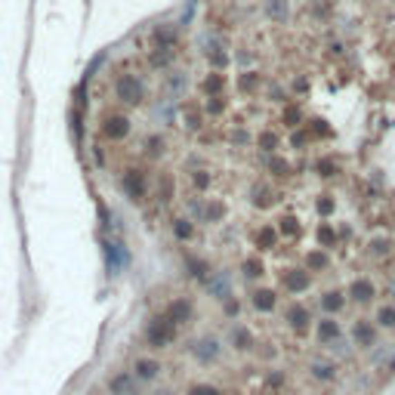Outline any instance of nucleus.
Segmentation results:
<instances>
[{
	"label": "nucleus",
	"instance_id": "bb28decb",
	"mask_svg": "<svg viewBox=\"0 0 395 395\" xmlns=\"http://www.w3.org/2000/svg\"><path fill=\"white\" fill-rule=\"evenodd\" d=\"M108 386L115 395H133V380H130V374H115Z\"/></svg>",
	"mask_w": 395,
	"mask_h": 395
},
{
	"label": "nucleus",
	"instance_id": "f8f14e48",
	"mask_svg": "<svg viewBox=\"0 0 395 395\" xmlns=\"http://www.w3.org/2000/svg\"><path fill=\"white\" fill-rule=\"evenodd\" d=\"M309 377L318 383H334L340 377L337 361H309Z\"/></svg>",
	"mask_w": 395,
	"mask_h": 395
},
{
	"label": "nucleus",
	"instance_id": "473e14b6",
	"mask_svg": "<svg viewBox=\"0 0 395 395\" xmlns=\"http://www.w3.org/2000/svg\"><path fill=\"white\" fill-rule=\"evenodd\" d=\"M392 238H374L371 241V256H389Z\"/></svg>",
	"mask_w": 395,
	"mask_h": 395
},
{
	"label": "nucleus",
	"instance_id": "4468645a",
	"mask_svg": "<svg viewBox=\"0 0 395 395\" xmlns=\"http://www.w3.org/2000/svg\"><path fill=\"white\" fill-rule=\"evenodd\" d=\"M250 306H253L256 312L269 315V312H275V306H278V293L269 291V287H260V291H253V296H250Z\"/></svg>",
	"mask_w": 395,
	"mask_h": 395
},
{
	"label": "nucleus",
	"instance_id": "2f4dec72",
	"mask_svg": "<svg viewBox=\"0 0 395 395\" xmlns=\"http://www.w3.org/2000/svg\"><path fill=\"white\" fill-rule=\"evenodd\" d=\"M269 170H272L275 176H291V164H287L285 157H278V155L269 157Z\"/></svg>",
	"mask_w": 395,
	"mask_h": 395
},
{
	"label": "nucleus",
	"instance_id": "4be33fe9",
	"mask_svg": "<svg viewBox=\"0 0 395 395\" xmlns=\"http://www.w3.org/2000/svg\"><path fill=\"white\" fill-rule=\"evenodd\" d=\"M207 291L216 296V300H229L232 296V285H229L226 275H213V278L207 281Z\"/></svg>",
	"mask_w": 395,
	"mask_h": 395
},
{
	"label": "nucleus",
	"instance_id": "9b49d317",
	"mask_svg": "<svg viewBox=\"0 0 395 395\" xmlns=\"http://www.w3.org/2000/svg\"><path fill=\"white\" fill-rule=\"evenodd\" d=\"M192 315H195V306H192V300H186V296H176V300L167 306V318L176 321V325H189Z\"/></svg>",
	"mask_w": 395,
	"mask_h": 395
},
{
	"label": "nucleus",
	"instance_id": "6e6552de",
	"mask_svg": "<svg viewBox=\"0 0 395 395\" xmlns=\"http://www.w3.org/2000/svg\"><path fill=\"white\" fill-rule=\"evenodd\" d=\"M281 287L293 296L306 293L309 287H312V272H309V269H285V272H281Z\"/></svg>",
	"mask_w": 395,
	"mask_h": 395
},
{
	"label": "nucleus",
	"instance_id": "c9c22d12",
	"mask_svg": "<svg viewBox=\"0 0 395 395\" xmlns=\"http://www.w3.org/2000/svg\"><path fill=\"white\" fill-rule=\"evenodd\" d=\"M186 124H189V130H201L204 115H201V111H195V105H189V108H186Z\"/></svg>",
	"mask_w": 395,
	"mask_h": 395
},
{
	"label": "nucleus",
	"instance_id": "f3484780",
	"mask_svg": "<svg viewBox=\"0 0 395 395\" xmlns=\"http://www.w3.org/2000/svg\"><path fill=\"white\" fill-rule=\"evenodd\" d=\"M198 90H201L207 99H213V96H222V90H226V77L220 75V71H210L207 77H204L201 84H198Z\"/></svg>",
	"mask_w": 395,
	"mask_h": 395
},
{
	"label": "nucleus",
	"instance_id": "dca6fc26",
	"mask_svg": "<svg viewBox=\"0 0 395 395\" xmlns=\"http://www.w3.org/2000/svg\"><path fill=\"white\" fill-rule=\"evenodd\" d=\"M151 44H155V50H173L176 47V28L173 25H157V28L151 31Z\"/></svg>",
	"mask_w": 395,
	"mask_h": 395
},
{
	"label": "nucleus",
	"instance_id": "7ed1b4c3",
	"mask_svg": "<svg viewBox=\"0 0 395 395\" xmlns=\"http://www.w3.org/2000/svg\"><path fill=\"white\" fill-rule=\"evenodd\" d=\"M173 340H176V321H170L167 315L164 318H151L146 325V343L151 349H167L173 346Z\"/></svg>",
	"mask_w": 395,
	"mask_h": 395
},
{
	"label": "nucleus",
	"instance_id": "de8ad7c7",
	"mask_svg": "<svg viewBox=\"0 0 395 395\" xmlns=\"http://www.w3.org/2000/svg\"><path fill=\"white\" fill-rule=\"evenodd\" d=\"M392 293H395V287H392Z\"/></svg>",
	"mask_w": 395,
	"mask_h": 395
},
{
	"label": "nucleus",
	"instance_id": "7c9ffc66",
	"mask_svg": "<svg viewBox=\"0 0 395 395\" xmlns=\"http://www.w3.org/2000/svg\"><path fill=\"white\" fill-rule=\"evenodd\" d=\"M238 87L244 90V93H256V90H260V75H256V71H244L241 81H238Z\"/></svg>",
	"mask_w": 395,
	"mask_h": 395
},
{
	"label": "nucleus",
	"instance_id": "a211bd4d",
	"mask_svg": "<svg viewBox=\"0 0 395 395\" xmlns=\"http://www.w3.org/2000/svg\"><path fill=\"white\" fill-rule=\"evenodd\" d=\"M229 343L238 349V352H250V349L256 346V340H253V334H250L244 325H235L232 334H229Z\"/></svg>",
	"mask_w": 395,
	"mask_h": 395
},
{
	"label": "nucleus",
	"instance_id": "f704fd0d",
	"mask_svg": "<svg viewBox=\"0 0 395 395\" xmlns=\"http://www.w3.org/2000/svg\"><path fill=\"white\" fill-rule=\"evenodd\" d=\"M278 232L287 235V238H293V235H300V222H296L293 216H285V220H281V226H278Z\"/></svg>",
	"mask_w": 395,
	"mask_h": 395
},
{
	"label": "nucleus",
	"instance_id": "f257e3e1",
	"mask_svg": "<svg viewBox=\"0 0 395 395\" xmlns=\"http://www.w3.org/2000/svg\"><path fill=\"white\" fill-rule=\"evenodd\" d=\"M115 96L124 105H142L146 102V81L139 75H117L115 77Z\"/></svg>",
	"mask_w": 395,
	"mask_h": 395
},
{
	"label": "nucleus",
	"instance_id": "58836bf2",
	"mask_svg": "<svg viewBox=\"0 0 395 395\" xmlns=\"http://www.w3.org/2000/svg\"><path fill=\"white\" fill-rule=\"evenodd\" d=\"M312 12H315V16H331V12H334V0H312Z\"/></svg>",
	"mask_w": 395,
	"mask_h": 395
},
{
	"label": "nucleus",
	"instance_id": "c756f323",
	"mask_svg": "<svg viewBox=\"0 0 395 395\" xmlns=\"http://www.w3.org/2000/svg\"><path fill=\"white\" fill-rule=\"evenodd\" d=\"M173 235H176L180 241H189V238L195 235V226L186 220V216H180V220H173Z\"/></svg>",
	"mask_w": 395,
	"mask_h": 395
},
{
	"label": "nucleus",
	"instance_id": "b1692460",
	"mask_svg": "<svg viewBox=\"0 0 395 395\" xmlns=\"http://www.w3.org/2000/svg\"><path fill=\"white\" fill-rule=\"evenodd\" d=\"M377 321L383 331H395V302H383V306L377 309Z\"/></svg>",
	"mask_w": 395,
	"mask_h": 395
},
{
	"label": "nucleus",
	"instance_id": "e433bc0d",
	"mask_svg": "<svg viewBox=\"0 0 395 395\" xmlns=\"http://www.w3.org/2000/svg\"><path fill=\"white\" fill-rule=\"evenodd\" d=\"M300 121H302V111L296 108V105H287L285 108V124L287 127H300Z\"/></svg>",
	"mask_w": 395,
	"mask_h": 395
},
{
	"label": "nucleus",
	"instance_id": "1a4fd4ad",
	"mask_svg": "<svg viewBox=\"0 0 395 395\" xmlns=\"http://www.w3.org/2000/svg\"><path fill=\"white\" fill-rule=\"evenodd\" d=\"M343 337V325H340L334 315H325V318L315 321V340H318L321 346H331L337 343V340Z\"/></svg>",
	"mask_w": 395,
	"mask_h": 395
},
{
	"label": "nucleus",
	"instance_id": "c03bdc74",
	"mask_svg": "<svg viewBox=\"0 0 395 395\" xmlns=\"http://www.w3.org/2000/svg\"><path fill=\"white\" fill-rule=\"evenodd\" d=\"M222 108H226V102H222V96H213V99H210V102H207V111H210V115H220Z\"/></svg>",
	"mask_w": 395,
	"mask_h": 395
},
{
	"label": "nucleus",
	"instance_id": "20e7f679",
	"mask_svg": "<svg viewBox=\"0 0 395 395\" xmlns=\"http://www.w3.org/2000/svg\"><path fill=\"white\" fill-rule=\"evenodd\" d=\"M130 130H133V124H130V117L124 115V111H111V115H105L102 124H99V136L108 142H124L130 136Z\"/></svg>",
	"mask_w": 395,
	"mask_h": 395
},
{
	"label": "nucleus",
	"instance_id": "393cba45",
	"mask_svg": "<svg viewBox=\"0 0 395 395\" xmlns=\"http://www.w3.org/2000/svg\"><path fill=\"white\" fill-rule=\"evenodd\" d=\"M256 146L266 151V155H275L281 146V139H278V133H272V130H262V133L256 136Z\"/></svg>",
	"mask_w": 395,
	"mask_h": 395
},
{
	"label": "nucleus",
	"instance_id": "4c0bfd02",
	"mask_svg": "<svg viewBox=\"0 0 395 395\" xmlns=\"http://www.w3.org/2000/svg\"><path fill=\"white\" fill-rule=\"evenodd\" d=\"M170 195H173V180L164 173L161 176V186H157V198H161V201H170Z\"/></svg>",
	"mask_w": 395,
	"mask_h": 395
},
{
	"label": "nucleus",
	"instance_id": "6ab92c4d",
	"mask_svg": "<svg viewBox=\"0 0 395 395\" xmlns=\"http://www.w3.org/2000/svg\"><path fill=\"white\" fill-rule=\"evenodd\" d=\"M253 244L256 250H275L278 247V229L275 226H260L253 235Z\"/></svg>",
	"mask_w": 395,
	"mask_h": 395
},
{
	"label": "nucleus",
	"instance_id": "ea45409f",
	"mask_svg": "<svg viewBox=\"0 0 395 395\" xmlns=\"http://www.w3.org/2000/svg\"><path fill=\"white\" fill-rule=\"evenodd\" d=\"M315 207H318V213H321V216H331V213H334V198L321 195V198H318V204H315Z\"/></svg>",
	"mask_w": 395,
	"mask_h": 395
},
{
	"label": "nucleus",
	"instance_id": "a18cd8bd",
	"mask_svg": "<svg viewBox=\"0 0 395 395\" xmlns=\"http://www.w3.org/2000/svg\"><path fill=\"white\" fill-rule=\"evenodd\" d=\"M386 367H389V371L395 374V352H392V358H389V365H386Z\"/></svg>",
	"mask_w": 395,
	"mask_h": 395
},
{
	"label": "nucleus",
	"instance_id": "aec40b11",
	"mask_svg": "<svg viewBox=\"0 0 395 395\" xmlns=\"http://www.w3.org/2000/svg\"><path fill=\"white\" fill-rule=\"evenodd\" d=\"M105 256H108V269L117 272V269L127 262V250H124L121 241H105Z\"/></svg>",
	"mask_w": 395,
	"mask_h": 395
},
{
	"label": "nucleus",
	"instance_id": "ddd939ff",
	"mask_svg": "<svg viewBox=\"0 0 395 395\" xmlns=\"http://www.w3.org/2000/svg\"><path fill=\"white\" fill-rule=\"evenodd\" d=\"M318 302H321V309H325V315H334V318H337V315L343 312V306L349 302V293L334 287V291H325V293H321Z\"/></svg>",
	"mask_w": 395,
	"mask_h": 395
},
{
	"label": "nucleus",
	"instance_id": "79ce46f5",
	"mask_svg": "<svg viewBox=\"0 0 395 395\" xmlns=\"http://www.w3.org/2000/svg\"><path fill=\"white\" fill-rule=\"evenodd\" d=\"M189 395H222V389H216V386H210V383H201V386H195Z\"/></svg>",
	"mask_w": 395,
	"mask_h": 395
},
{
	"label": "nucleus",
	"instance_id": "a878e982",
	"mask_svg": "<svg viewBox=\"0 0 395 395\" xmlns=\"http://www.w3.org/2000/svg\"><path fill=\"white\" fill-rule=\"evenodd\" d=\"M318 244H321V250H331V247H337V232H334V226L331 222H321L318 226Z\"/></svg>",
	"mask_w": 395,
	"mask_h": 395
},
{
	"label": "nucleus",
	"instance_id": "49530a36",
	"mask_svg": "<svg viewBox=\"0 0 395 395\" xmlns=\"http://www.w3.org/2000/svg\"><path fill=\"white\" fill-rule=\"evenodd\" d=\"M155 395H170V392H167V389H157V392H155Z\"/></svg>",
	"mask_w": 395,
	"mask_h": 395
},
{
	"label": "nucleus",
	"instance_id": "cd10ccee",
	"mask_svg": "<svg viewBox=\"0 0 395 395\" xmlns=\"http://www.w3.org/2000/svg\"><path fill=\"white\" fill-rule=\"evenodd\" d=\"M241 269H244V278H262V275H266V266H262L260 256H247V260L241 262Z\"/></svg>",
	"mask_w": 395,
	"mask_h": 395
},
{
	"label": "nucleus",
	"instance_id": "9d476101",
	"mask_svg": "<svg viewBox=\"0 0 395 395\" xmlns=\"http://www.w3.org/2000/svg\"><path fill=\"white\" fill-rule=\"evenodd\" d=\"M349 300L358 302V306H367V302H374V296H377V285H374L371 278H355L352 285H349Z\"/></svg>",
	"mask_w": 395,
	"mask_h": 395
},
{
	"label": "nucleus",
	"instance_id": "f03ea898",
	"mask_svg": "<svg viewBox=\"0 0 395 395\" xmlns=\"http://www.w3.org/2000/svg\"><path fill=\"white\" fill-rule=\"evenodd\" d=\"M349 340H352L355 349L371 352V349L380 343V325L377 321H371V318H355L352 327H349Z\"/></svg>",
	"mask_w": 395,
	"mask_h": 395
},
{
	"label": "nucleus",
	"instance_id": "0eeeda50",
	"mask_svg": "<svg viewBox=\"0 0 395 395\" xmlns=\"http://www.w3.org/2000/svg\"><path fill=\"white\" fill-rule=\"evenodd\" d=\"M285 321L296 337H302V334H309V327H312V312H309V306H302V302H291V306L285 309Z\"/></svg>",
	"mask_w": 395,
	"mask_h": 395
},
{
	"label": "nucleus",
	"instance_id": "37998d69",
	"mask_svg": "<svg viewBox=\"0 0 395 395\" xmlns=\"http://www.w3.org/2000/svg\"><path fill=\"white\" fill-rule=\"evenodd\" d=\"M192 182H195L198 189H207V186H210V176L204 173V170H195V173H192Z\"/></svg>",
	"mask_w": 395,
	"mask_h": 395
},
{
	"label": "nucleus",
	"instance_id": "39448f33",
	"mask_svg": "<svg viewBox=\"0 0 395 395\" xmlns=\"http://www.w3.org/2000/svg\"><path fill=\"white\" fill-rule=\"evenodd\" d=\"M121 189H124V195H127L133 204H142V201H146V195H148L146 173H142L139 167H127V170H124V176H121Z\"/></svg>",
	"mask_w": 395,
	"mask_h": 395
},
{
	"label": "nucleus",
	"instance_id": "412c9836",
	"mask_svg": "<svg viewBox=\"0 0 395 395\" xmlns=\"http://www.w3.org/2000/svg\"><path fill=\"white\" fill-rule=\"evenodd\" d=\"M331 266V256H327V250H309L306 253V269L309 272H325V269Z\"/></svg>",
	"mask_w": 395,
	"mask_h": 395
},
{
	"label": "nucleus",
	"instance_id": "2eb2a0df",
	"mask_svg": "<svg viewBox=\"0 0 395 395\" xmlns=\"http://www.w3.org/2000/svg\"><path fill=\"white\" fill-rule=\"evenodd\" d=\"M262 10H266V16L272 19L275 25H285L287 19H291V0H266Z\"/></svg>",
	"mask_w": 395,
	"mask_h": 395
},
{
	"label": "nucleus",
	"instance_id": "5701e85b",
	"mask_svg": "<svg viewBox=\"0 0 395 395\" xmlns=\"http://www.w3.org/2000/svg\"><path fill=\"white\" fill-rule=\"evenodd\" d=\"M157 374H161V365H157L155 358H139L136 361V377L139 380H157Z\"/></svg>",
	"mask_w": 395,
	"mask_h": 395
},
{
	"label": "nucleus",
	"instance_id": "c85d7f7f",
	"mask_svg": "<svg viewBox=\"0 0 395 395\" xmlns=\"http://www.w3.org/2000/svg\"><path fill=\"white\" fill-rule=\"evenodd\" d=\"M164 148H167V142H164V136H157V133H151L148 139H146V157H161L164 155Z\"/></svg>",
	"mask_w": 395,
	"mask_h": 395
},
{
	"label": "nucleus",
	"instance_id": "423d86ee",
	"mask_svg": "<svg viewBox=\"0 0 395 395\" xmlns=\"http://www.w3.org/2000/svg\"><path fill=\"white\" fill-rule=\"evenodd\" d=\"M192 355L198 358V365H213L222 355V343L213 337V334H204V337L192 340Z\"/></svg>",
	"mask_w": 395,
	"mask_h": 395
},
{
	"label": "nucleus",
	"instance_id": "a19ab883",
	"mask_svg": "<svg viewBox=\"0 0 395 395\" xmlns=\"http://www.w3.org/2000/svg\"><path fill=\"white\" fill-rule=\"evenodd\" d=\"M253 204H256V207H269V204H272V201H269V192H266V189H260V186L253 189Z\"/></svg>",
	"mask_w": 395,
	"mask_h": 395
},
{
	"label": "nucleus",
	"instance_id": "72a5a7b5",
	"mask_svg": "<svg viewBox=\"0 0 395 395\" xmlns=\"http://www.w3.org/2000/svg\"><path fill=\"white\" fill-rule=\"evenodd\" d=\"M327 349H331V352L334 355H340V358H349V352H352V340H346V337H340L337 340V343H331V346H327Z\"/></svg>",
	"mask_w": 395,
	"mask_h": 395
}]
</instances>
